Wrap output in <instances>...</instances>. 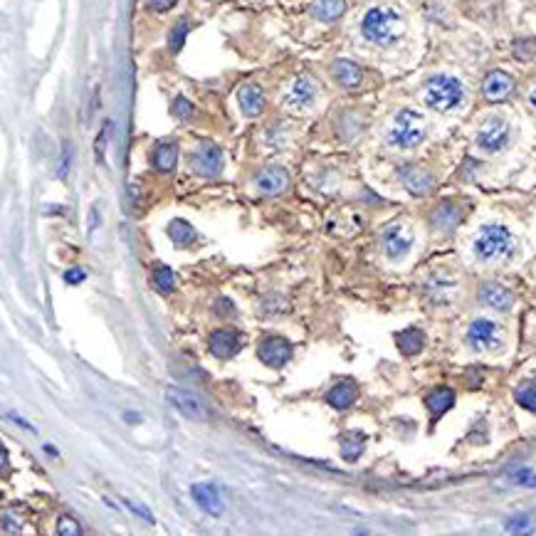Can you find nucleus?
Returning a JSON list of instances; mask_svg holds the SVG:
<instances>
[{
  "label": "nucleus",
  "instance_id": "obj_1",
  "mask_svg": "<svg viewBox=\"0 0 536 536\" xmlns=\"http://www.w3.org/2000/svg\"><path fill=\"white\" fill-rule=\"evenodd\" d=\"M361 37L376 47H390L403 37L405 18L393 6H374L361 15Z\"/></svg>",
  "mask_w": 536,
  "mask_h": 536
},
{
  "label": "nucleus",
  "instance_id": "obj_2",
  "mask_svg": "<svg viewBox=\"0 0 536 536\" xmlns=\"http://www.w3.org/2000/svg\"><path fill=\"white\" fill-rule=\"evenodd\" d=\"M514 253V235L506 225H482L472 238V255L477 262H502Z\"/></svg>",
  "mask_w": 536,
  "mask_h": 536
},
{
  "label": "nucleus",
  "instance_id": "obj_3",
  "mask_svg": "<svg viewBox=\"0 0 536 536\" xmlns=\"http://www.w3.org/2000/svg\"><path fill=\"white\" fill-rule=\"evenodd\" d=\"M465 96H467L465 84L452 75H435L425 82V91H423L425 104L440 114L460 109V106L465 104Z\"/></svg>",
  "mask_w": 536,
  "mask_h": 536
},
{
  "label": "nucleus",
  "instance_id": "obj_4",
  "mask_svg": "<svg viewBox=\"0 0 536 536\" xmlns=\"http://www.w3.org/2000/svg\"><path fill=\"white\" fill-rule=\"evenodd\" d=\"M425 136H428V122H425L423 114L415 112V109H400L393 117L388 134H385V141L393 148L408 151V148L420 146Z\"/></svg>",
  "mask_w": 536,
  "mask_h": 536
},
{
  "label": "nucleus",
  "instance_id": "obj_5",
  "mask_svg": "<svg viewBox=\"0 0 536 536\" xmlns=\"http://www.w3.org/2000/svg\"><path fill=\"white\" fill-rule=\"evenodd\" d=\"M415 245V233L408 223H390L385 225L383 235H381V248L383 255L390 262H400L410 255Z\"/></svg>",
  "mask_w": 536,
  "mask_h": 536
},
{
  "label": "nucleus",
  "instance_id": "obj_6",
  "mask_svg": "<svg viewBox=\"0 0 536 536\" xmlns=\"http://www.w3.org/2000/svg\"><path fill=\"white\" fill-rule=\"evenodd\" d=\"M465 341L472 351H497L504 344L502 326L492 319H475L465 331Z\"/></svg>",
  "mask_w": 536,
  "mask_h": 536
},
{
  "label": "nucleus",
  "instance_id": "obj_7",
  "mask_svg": "<svg viewBox=\"0 0 536 536\" xmlns=\"http://www.w3.org/2000/svg\"><path fill=\"white\" fill-rule=\"evenodd\" d=\"M509 139H511V129L506 124V119L502 117H492L477 129L475 134V143L480 151L485 153H499L509 146Z\"/></svg>",
  "mask_w": 536,
  "mask_h": 536
},
{
  "label": "nucleus",
  "instance_id": "obj_8",
  "mask_svg": "<svg viewBox=\"0 0 536 536\" xmlns=\"http://www.w3.org/2000/svg\"><path fill=\"white\" fill-rule=\"evenodd\" d=\"M188 163H191L193 173H198V176H203V178H218L220 173H223L225 158H223V151H220V146L205 141V143H200V146L193 148Z\"/></svg>",
  "mask_w": 536,
  "mask_h": 536
},
{
  "label": "nucleus",
  "instance_id": "obj_9",
  "mask_svg": "<svg viewBox=\"0 0 536 536\" xmlns=\"http://www.w3.org/2000/svg\"><path fill=\"white\" fill-rule=\"evenodd\" d=\"M319 96V87L312 77H297L284 91V106H289L292 112H307L312 109L314 101Z\"/></svg>",
  "mask_w": 536,
  "mask_h": 536
},
{
  "label": "nucleus",
  "instance_id": "obj_10",
  "mask_svg": "<svg viewBox=\"0 0 536 536\" xmlns=\"http://www.w3.org/2000/svg\"><path fill=\"white\" fill-rule=\"evenodd\" d=\"M257 356L264 366L282 369V366L292 359V344H289L287 339H282V336H267V339L260 341Z\"/></svg>",
  "mask_w": 536,
  "mask_h": 536
},
{
  "label": "nucleus",
  "instance_id": "obj_11",
  "mask_svg": "<svg viewBox=\"0 0 536 536\" xmlns=\"http://www.w3.org/2000/svg\"><path fill=\"white\" fill-rule=\"evenodd\" d=\"M289 171L284 166H267L255 176V188L262 196H279L289 188Z\"/></svg>",
  "mask_w": 536,
  "mask_h": 536
},
{
  "label": "nucleus",
  "instance_id": "obj_12",
  "mask_svg": "<svg viewBox=\"0 0 536 536\" xmlns=\"http://www.w3.org/2000/svg\"><path fill=\"white\" fill-rule=\"evenodd\" d=\"M398 178L405 191L413 193V196H425V193H430L433 186H435L433 173L423 166H400Z\"/></svg>",
  "mask_w": 536,
  "mask_h": 536
},
{
  "label": "nucleus",
  "instance_id": "obj_13",
  "mask_svg": "<svg viewBox=\"0 0 536 536\" xmlns=\"http://www.w3.org/2000/svg\"><path fill=\"white\" fill-rule=\"evenodd\" d=\"M477 299H480L482 307L494 309V312H509L511 304H514V294L499 282H482Z\"/></svg>",
  "mask_w": 536,
  "mask_h": 536
},
{
  "label": "nucleus",
  "instance_id": "obj_14",
  "mask_svg": "<svg viewBox=\"0 0 536 536\" xmlns=\"http://www.w3.org/2000/svg\"><path fill=\"white\" fill-rule=\"evenodd\" d=\"M243 346V339L235 329H215L208 339V349L215 359H233Z\"/></svg>",
  "mask_w": 536,
  "mask_h": 536
},
{
  "label": "nucleus",
  "instance_id": "obj_15",
  "mask_svg": "<svg viewBox=\"0 0 536 536\" xmlns=\"http://www.w3.org/2000/svg\"><path fill=\"white\" fill-rule=\"evenodd\" d=\"M191 497L198 506H200L205 514L210 516H220L225 511L223 497H220L218 487L208 485V482H198V485H191Z\"/></svg>",
  "mask_w": 536,
  "mask_h": 536
},
{
  "label": "nucleus",
  "instance_id": "obj_16",
  "mask_svg": "<svg viewBox=\"0 0 536 536\" xmlns=\"http://www.w3.org/2000/svg\"><path fill=\"white\" fill-rule=\"evenodd\" d=\"M238 104H240V112L245 114L248 119H257L260 114L264 112V91L260 89L257 84L248 82L238 89Z\"/></svg>",
  "mask_w": 536,
  "mask_h": 536
},
{
  "label": "nucleus",
  "instance_id": "obj_17",
  "mask_svg": "<svg viewBox=\"0 0 536 536\" xmlns=\"http://www.w3.org/2000/svg\"><path fill=\"white\" fill-rule=\"evenodd\" d=\"M331 77L344 89H359L364 82V70L354 60H334L331 62Z\"/></svg>",
  "mask_w": 536,
  "mask_h": 536
},
{
  "label": "nucleus",
  "instance_id": "obj_18",
  "mask_svg": "<svg viewBox=\"0 0 536 536\" xmlns=\"http://www.w3.org/2000/svg\"><path fill=\"white\" fill-rule=\"evenodd\" d=\"M511 89H514V79H511V75H506V72L502 70L490 72V75L485 77V82H482V94L490 101L504 99Z\"/></svg>",
  "mask_w": 536,
  "mask_h": 536
},
{
  "label": "nucleus",
  "instance_id": "obj_19",
  "mask_svg": "<svg viewBox=\"0 0 536 536\" xmlns=\"http://www.w3.org/2000/svg\"><path fill=\"white\" fill-rule=\"evenodd\" d=\"M166 398L171 400V405L178 410V413H183L186 418L191 420H203L205 418V410H203L200 400L196 398V395L186 393V390H178V388H168L166 390Z\"/></svg>",
  "mask_w": 536,
  "mask_h": 536
},
{
  "label": "nucleus",
  "instance_id": "obj_20",
  "mask_svg": "<svg viewBox=\"0 0 536 536\" xmlns=\"http://www.w3.org/2000/svg\"><path fill=\"white\" fill-rule=\"evenodd\" d=\"M425 405H428L433 423H435V420H440L442 415H445L447 410L455 405V393H452V388H435L433 393H428V398H425Z\"/></svg>",
  "mask_w": 536,
  "mask_h": 536
},
{
  "label": "nucleus",
  "instance_id": "obj_21",
  "mask_svg": "<svg viewBox=\"0 0 536 536\" xmlns=\"http://www.w3.org/2000/svg\"><path fill=\"white\" fill-rule=\"evenodd\" d=\"M309 13L321 23H336L346 13V0H314Z\"/></svg>",
  "mask_w": 536,
  "mask_h": 536
},
{
  "label": "nucleus",
  "instance_id": "obj_22",
  "mask_svg": "<svg viewBox=\"0 0 536 536\" xmlns=\"http://www.w3.org/2000/svg\"><path fill=\"white\" fill-rule=\"evenodd\" d=\"M168 238H171V243L176 245V248L186 250L198 240V233H196V228L188 223V220L173 218L171 223H168Z\"/></svg>",
  "mask_w": 536,
  "mask_h": 536
},
{
  "label": "nucleus",
  "instance_id": "obj_23",
  "mask_svg": "<svg viewBox=\"0 0 536 536\" xmlns=\"http://www.w3.org/2000/svg\"><path fill=\"white\" fill-rule=\"evenodd\" d=\"M354 400H356V385L349 383V381H341V383H336L334 388L326 393V403H329L331 408H336V410L351 408Z\"/></svg>",
  "mask_w": 536,
  "mask_h": 536
},
{
  "label": "nucleus",
  "instance_id": "obj_24",
  "mask_svg": "<svg viewBox=\"0 0 536 536\" xmlns=\"http://www.w3.org/2000/svg\"><path fill=\"white\" fill-rule=\"evenodd\" d=\"M178 161V143L176 141H163L153 148V166L161 173H171Z\"/></svg>",
  "mask_w": 536,
  "mask_h": 536
},
{
  "label": "nucleus",
  "instance_id": "obj_25",
  "mask_svg": "<svg viewBox=\"0 0 536 536\" xmlns=\"http://www.w3.org/2000/svg\"><path fill=\"white\" fill-rule=\"evenodd\" d=\"M395 344H398V349L403 351L405 356H415L423 351L425 334L420 329H415V326H410V329H403L395 334Z\"/></svg>",
  "mask_w": 536,
  "mask_h": 536
},
{
  "label": "nucleus",
  "instance_id": "obj_26",
  "mask_svg": "<svg viewBox=\"0 0 536 536\" xmlns=\"http://www.w3.org/2000/svg\"><path fill=\"white\" fill-rule=\"evenodd\" d=\"M460 210H457L452 203H442L440 208H438L435 212H433V225L435 228H440V230H447L450 233L452 228H455L457 223H460Z\"/></svg>",
  "mask_w": 536,
  "mask_h": 536
},
{
  "label": "nucleus",
  "instance_id": "obj_27",
  "mask_svg": "<svg viewBox=\"0 0 536 536\" xmlns=\"http://www.w3.org/2000/svg\"><path fill=\"white\" fill-rule=\"evenodd\" d=\"M364 442H366V438L361 435V433H351V435H346L344 440H341V457H344L346 462L359 460L361 452H364Z\"/></svg>",
  "mask_w": 536,
  "mask_h": 536
},
{
  "label": "nucleus",
  "instance_id": "obj_28",
  "mask_svg": "<svg viewBox=\"0 0 536 536\" xmlns=\"http://www.w3.org/2000/svg\"><path fill=\"white\" fill-rule=\"evenodd\" d=\"M151 279H153V287H156L158 292H163V294H168V292L176 289V274H173V269L166 267V264H158V267L153 269Z\"/></svg>",
  "mask_w": 536,
  "mask_h": 536
},
{
  "label": "nucleus",
  "instance_id": "obj_29",
  "mask_svg": "<svg viewBox=\"0 0 536 536\" xmlns=\"http://www.w3.org/2000/svg\"><path fill=\"white\" fill-rule=\"evenodd\" d=\"M188 32H191V20H188V18H181V20L171 27V32H168V47H171L173 52H181Z\"/></svg>",
  "mask_w": 536,
  "mask_h": 536
},
{
  "label": "nucleus",
  "instance_id": "obj_30",
  "mask_svg": "<svg viewBox=\"0 0 536 536\" xmlns=\"http://www.w3.org/2000/svg\"><path fill=\"white\" fill-rule=\"evenodd\" d=\"M514 398H516V403H519L524 410H531V413H536V383L519 385V388L514 390Z\"/></svg>",
  "mask_w": 536,
  "mask_h": 536
},
{
  "label": "nucleus",
  "instance_id": "obj_31",
  "mask_svg": "<svg viewBox=\"0 0 536 536\" xmlns=\"http://www.w3.org/2000/svg\"><path fill=\"white\" fill-rule=\"evenodd\" d=\"M504 529L511 531V534H524V531L534 529V519H531L529 514H514V516H509V519H506Z\"/></svg>",
  "mask_w": 536,
  "mask_h": 536
},
{
  "label": "nucleus",
  "instance_id": "obj_32",
  "mask_svg": "<svg viewBox=\"0 0 536 536\" xmlns=\"http://www.w3.org/2000/svg\"><path fill=\"white\" fill-rule=\"evenodd\" d=\"M509 480L514 482V485H519V487H536V472L529 470V467H524V465H519V467H514V470L509 472Z\"/></svg>",
  "mask_w": 536,
  "mask_h": 536
},
{
  "label": "nucleus",
  "instance_id": "obj_33",
  "mask_svg": "<svg viewBox=\"0 0 536 536\" xmlns=\"http://www.w3.org/2000/svg\"><path fill=\"white\" fill-rule=\"evenodd\" d=\"M171 112H173V117H176L178 122H188V119L193 117V104L186 99V96H176V99H173Z\"/></svg>",
  "mask_w": 536,
  "mask_h": 536
},
{
  "label": "nucleus",
  "instance_id": "obj_34",
  "mask_svg": "<svg viewBox=\"0 0 536 536\" xmlns=\"http://www.w3.org/2000/svg\"><path fill=\"white\" fill-rule=\"evenodd\" d=\"M57 534L60 536H79L82 529H79V524H77V519H72V516H60V519H57Z\"/></svg>",
  "mask_w": 536,
  "mask_h": 536
},
{
  "label": "nucleus",
  "instance_id": "obj_35",
  "mask_svg": "<svg viewBox=\"0 0 536 536\" xmlns=\"http://www.w3.org/2000/svg\"><path fill=\"white\" fill-rule=\"evenodd\" d=\"M87 279V274H84V269L82 267H72V269H67L65 272V282L67 284H82Z\"/></svg>",
  "mask_w": 536,
  "mask_h": 536
},
{
  "label": "nucleus",
  "instance_id": "obj_36",
  "mask_svg": "<svg viewBox=\"0 0 536 536\" xmlns=\"http://www.w3.org/2000/svg\"><path fill=\"white\" fill-rule=\"evenodd\" d=\"M109 129H112V124L106 122L99 134V139H96V158H99V163L104 161V146H106V134H109Z\"/></svg>",
  "mask_w": 536,
  "mask_h": 536
},
{
  "label": "nucleus",
  "instance_id": "obj_37",
  "mask_svg": "<svg viewBox=\"0 0 536 536\" xmlns=\"http://www.w3.org/2000/svg\"><path fill=\"white\" fill-rule=\"evenodd\" d=\"M215 314H220V317H235V304L230 302V299H218V307H215Z\"/></svg>",
  "mask_w": 536,
  "mask_h": 536
},
{
  "label": "nucleus",
  "instance_id": "obj_38",
  "mask_svg": "<svg viewBox=\"0 0 536 536\" xmlns=\"http://www.w3.org/2000/svg\"><path fill=\"white\" fill-rule=\"evenodd\" d=\"M176 3L178 0H148V8L156 13H166V11H171Z\"/></svg>",
  "mask_w": 536,
  "mask_h": 536
},
{
  "label": "nucleus",
  "instance_id": "obj_39",
  "mask_svg": "<svg viewBox=\"0 0 536 536\" xmlns=\"http://www.w3.org/2000/svg\"><path fill=\"white\" fill-rule=\"evenodd\" d=\"M67 168H70V146H65L62 151V163H60V178L67 176Z\"/></svg>",
  "mask_w": 536,
  "mask_h": 536
},
{
  "label": "nucleus",
  "instance_id": "obj_40",
  "mask_svg": "<svg viewBox=\"0 0 536 536\" xmlns=\"http://www.w3.org/2000/svg\"><path fill=\"white\" fill-rule=\"evenodd\" d=\"M127 504H129V509H132V511H136V514H139V516H143V519L153 521L151 511H146V509H143V506H139V504H136V502H127Z\"/></svg>",
  "mask_w": 536,
  "mask_h": 536
},
{
  "label": "nucleus",
  "instance_id": "obj_41",
  "mask_svg": "<svg viewBox=\"0 0 536 536\" xmlns=\"http://www.w3.org/2000/svg\"><path fill=\"white\" fill-rule=\"evenodd\" d=\"M8 418H11V420H15V423H18V425H20V428H25V430H32V433H35V428H32V425H30V423H27V420H23V418H20V415L11 413V415H8Z\"/></svg>",
  "mask_w": 536,
  "mask_h": 536
},
{
  "label": "nucleus",
  "instance_id": "obj_42",
  "mask_svg": "<svg viewBox=\"0 0 536 536\" xmlns=\"http://www.w3.org/2000/svg\"><path fill=\"white\" fill-rule=\"evenodd\" d=\"M96 223H99V215H96V210L89 212V233L91 230H96Z\"/></svg>",
  "mask_w": 536,
  "mask_h": 536
},
{
  "label": "nucleus",
  "instance_id": "obj_43",
  "mask_svg": "<svg viewBox=\"0 0 536 536\" xmlns=\"http://www.w3.org/2000/svg\"><path fill=\"white\" fill-rule=\"evenodd\" d=\"M529 101H531V106L536 109V84L531 87V91H529Z\"/></svg>",
  "mask_w": 536,
  "mask_h": 536
}]
</instances>
